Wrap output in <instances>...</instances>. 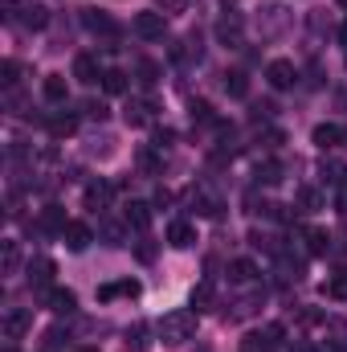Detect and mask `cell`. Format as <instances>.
<instances>
[{
    "label": "cell",
    "instance_id": "1",
    "mask_svg": "<svg viewBox=\"0 0 347 352\" xmlns=\"http://www.w3.org/2000/svg\"><path fill=\"white\" fill-rule=\"evenodd\" d=\"M192 336H196V311L176 307V311H168V316L160 320V340H164V344H188Z\"/></svg>",
    "mask_w": 347,
    "mask_h": 352
},
{
    "label": "cell",
    "instance_id": "2",
    "mask_svg": "<svg viewBox=\"0 0 347 352\" xmlns=\"http://www.w3.org/2000/svg\"><path fill=\"white\" fill-rule=\"evenodd\" d=\"M282 324H265L261 332H250L246 340H241V352H274L278 344H282Z\"/></svg>",
    "mask_w": 347,
    "mask_h": 352
},
{
    "label": "cell",
    "instance_id": "3",
    "mask_svg": "<svg viewBox=\"0 0 347 352\" xmlns=\"http://www.w3.org/2000/svg\"><path fill=\"white\" fill-rule=\"evenodd\" d=\"M294 78H298V70H294V62H286V58H274V62L265 66V82L274 90H290Z\"/></svg>",
    "mask_w": 347,
    "mask_h": 352
},
{
    "label": "cell",
    "instance_id": "4",
    "mask_svg": "<svg viewBox=\"0 0 347 352\" xmlns=\"http://www.w3.org/2000/svg\"><path fill=\"white\" fill-rule=\"evenodd\" d=\"M323 152H335V148H347V131L344 127H335V123H319L315 127V135H311Z\"/></svg>",
    "mask_w": 347,
    "mask_h": 352
},
{
    "label": "cell",
    "instance_id": "5",
    "mask_svg": "<svg viewBox=\"0 0 347 352\" xmlns=\"http://www.w3.org/2000/svg\"><path fill=\"white\" fill-rule=\"evenodd\" d=\"M29 328H33V316H29L25 307H12V311L4 316V340H8V344H12V340H21Z\"/></svg>",
    "mask_w": 347,
    "mask_h": 352
},
{
    "label": "cell",
    "instance_id": "6",
    "mask_svg": "<svg viewBox=\"0 0 347 352\" xmlns=\"http://www.w3.org/2000/svg\"><path fill=\"white\" fill-rule=\"evenodd\" d=\"M62 238H66V250H74V254H82V250H86L90 242H94V230H90L86 221H70Z\"/></svg>",
    "mask_w": 347,
    "mask_h": 352
},
{
    "label": "cell",
    "instance_id": "7",
    "mask_svg": "<svg viewBox=\"0 0 347 352\" xmlns=\"http://www.w3.org/2000/svg\"><path fill=\"white\" fill-rule=\"evenodd\" d=\"M135 33H139V37H147V41L164 37V12H156V8L139 12V16H135Z\"/></svg>",
    "mask_w": 347,
    "mask_h": 352
},
{
    "label": "cell",
    "instance_id": "8",
    "mask_svg": "<svg viewBox=\"0 0 347 352\" xmlns=\"http://www.w3.org/2000/svg\"><path fill=\"white\" fill-rule=\"evenodd\" d=\"M82 21H86V29H90V33H102V37L110 41L106 50H115V41H119V25H115V21H110L106 12H86Z\"/></svg>",
    "mask_w": 347,
    "mask_h": 352
},
{
    "label": "cell",
    "instance_id": "9",
    "mask_svg": "<svg viewBox=\"0 0 347 352\" xmlns=\"http://www.w3.org/2000/svg\"><path fill=\"white\" fill-rule=\"evenodd\" d=\"M123 119H127V127H147L152 123V102L147 98H127Z\"/></svg>",
    "mask_w": 347,
    "mask_h": 352
},
{
    "label": "cell",
    "instance_id": "10",
    "mask_svg": "<svg viewBox=\"0 0 347 352\" xmlns=\"http://www.w3.org/2000/svg\"><path fill=\"white\" fill-rule=\"evenodd\" d=\"M45 307L58 311V316H70V311L78 307V295L66 291V287H53V291H45Z\"/></svg>",
    "mask_w": 347,
    "mask_h": 352
},
{
    "label": "cell",
    "instance_id": "11",
    "mask_svg": "<svg viewBox=\"0 0 347 352\" xmlns=\"http://www.w3.org/2000/svg\"><path fill=\"white\" fill-rule=\"evenodd\" d=\"M53 274H58L53 258H37V263H29V287H33V291H45V287L53 283Z\"/></svg>",
    "mask_w": 347,
    "mask_h": 352
},
{
    "label": "cell",
    "instance_id": "12",
    "mask_svg": "<svg viewBox=\"0 0 347 352\" xmlns=\"http://www.w3.org/2000/svg\"><path fill=\"white\" fill-rule=\"evenodd\" d=\"M123 221H127L131 230H139V234H143V230L152 226V205H147V201H131V205L123 209Z\"/></svg>",
    "mask_w": 347,
    "mask_h": 352
},
{
    "label": "cell",
    "instance_id": "13",
    "mask_svg": "<svg viewBox=\"0 0 347 352\" xmlns=\"http://www.w3.org/2000/svg\"><path fill=\"white\" fill-rule=\"evenodd\" d=\"M82 197H86V209H94V213H98V209H106V201L115 197V184H106V180H90Z\"/></svg>",
    "mask_w": 347,
    "mask_h": 352
},
{
    "label": "cell",
    "instance_id": "14",
    "mask_svg": "<svg viewBox=\"0 0 347 352\" xmlns=\"http://www.w3.org/2000/svg\"><path fill=\"white\" fill-rule=\"evenodd\" d=\"M66 226H70V221H66V209H62V205H45V209H41V230H45V234H66Z\"/></svg>",
    "mask_w": 347,
    "mask_h": 352
},
{
    "label": "cell",
    "instance_id": "15",
    "mask_svg": "<svg viewBox=\"0 0 347 352\" xmlns=\"http://www.w3.org/2000/svg\"><path fill=\"white\" fill-rule=\"evenodd\" d=\"M196 242V230L188 226V221H172L168 226V246H176V250H188Z\"/></svg>",
    "mask_w": 347,
    "mask_h": 352
},
{
    "label": "cell",
    "instance_id": "16",
    "mask_svg": "<svg viewBox=\"0 0 347 352\" xmlns=\"http://www.w3.org/2000/svg\"><path fill=\"white\" fill-rule=\"evenodd\" d=\"M74 78H78V82H98V78H102L94 54H78V58H74Z\"/></svg>",
    "mask_w": 347,
    "mask_h": 352
},
{
    "label": "cell",
    "instance_id": "17",
    "mask_svg": "<svg viewBox=\"0 0 347 352\" xmlns=\"http://www.w3.org/2000/svg\"><path fill=\"white\" fill-rule=\"evenodd\" d=\"M254 278H258V266L250 263V258H233V263H229V283L246 287V283H254Z\"/></svg>",
    "mask_w": 347,
    "mask_h": 352
},
{
    "label": "cell",
    "instance_id": "18",
    "mask_svg": "<svg viewBox=\"0 0 347 352\" xmlns=\"http://www.w3.org/2000/svg\"><path fill=\"white\" fill-rule=\"evenodd\" d=\"M41 90H45V98H49V102H66V98H70V87H66V74H45V82H41Z\"/></svg>",
    "mask_w": 347,
    "mask_h": 352
},
{
    "label": "cell",
    "instance_id": "19",
    "mask_svg": "<svg viewBox=\"0 0 347 352\" xmlns=\"http://www.w3.org/2000/svg\"><path fill=\"white\" fill-rule=\"evenodd\" d=\"M217 37H221V45H241V16H225L217 25Z\"/></svg>",
    "mask_w": 347,
    "mask_h": 352
},
{
    "label": "cell",
    "instance_id": "20",
    "mask_svg": "<svg viewBox=\"0 0 347 352\" xmlns=\"http://www.w3.org/2000/svg\"><path fill=\"white\" fill-rule=\"evenodd\" d=\"M302 238H307V254H311V258H323V254L331 250V238H327V230H307Z\"/></svg>",
    "mask_w": 347,
    "mask_h": 352
},
{
    "label": "cell",
    "instance_id": "21",
    "mask_svg": "<svg viewBox=\"0 0 347 352\" xmlns=\"http://www.w3.org/2000/svg\"><path fill=\"white\" fill-rule=\"evenodd\" d=\"M298 209H302V213H319V209H323V192L311 188V184H302V188H298Z\"/></svg>",
    "mask_w": 347,
    "mask_h": 352
},
{
    "label": "cell",
    "instance_id": "22",
    "mask_svg": "<svg viewBox=\"0 0 347 352\" xmlns=\"http://www.w3.org/2000/svg\"><path fill=\"white\" fill-rule=\"evenodd\" d=\"M319 176H323V184H339V188L347 184V168L335 164V160H323V164H319Z\"/></svg>",
    "mask_w": 347,
    "mask_h": 352
},
{
    "label": "cell",
    "instance_id": "23",
    "mask_svg": "<svg viewBox=\"0 0 347 352\" xmlns=\"http://www.w3.org/2000/svg\"><path fill=\"white\" fill-rule=\"evenodd\" d=\"M0 270H4V274H16V270H21V246H16V242H4V254H0Z\"/></svg>",
    "mask_w": 347,
    "mask_h": 352
},
{
    "label": "cell",
    "instance_id": "24",
    "mask_svg": "<svg viewBox=\"0 0 347 352\" xmlns=\"http://www.w3.org/2000/svg\"><path fill=\"white\" fill-rule=\"evenodd\" d=\"M25 25L29 29H45L49 25V8L45 4H25Z\"/></svg>",
    "mask_w": 347,
    "mask_h": 352
},
{
    "label": "cell",
    "instance_id": "25",
    "mask_svg": "<svg viewBox=\"0 0 347 352\" xmlns=\"http://www.w3.org/2000/svg\"><path fill=\"white\" fill-rule=\"evenodd\" d=\"M45 123H49L53 135H74V131H78V119H74V115H49Z\"/></svg>",
    "mask_w": 347,
    "mask_h": 352
},
{
    "label": "cell",
    "instance_id": "26",
    "mask_svg": "<svg viewBox=\"0 0 347 352\" xmlns=\"http://www.w3.org/2000/svg\"><path fill=\"white\" fill-rule=\"evenodd\" d=\"M102 90L106 94H127V74L123 70H102Z\"/></svg>",
    "mask_w": 347,
    "mask_h": 352
},
{
    "label": "cell",
    "instance_id": "27",
    "mask_svg": "<svg viewBox=\"0 0 347 352\" xmlns=\"http://www.w3.org/2000/svg\"><path fill=\"white\" fill-rule=\"evenodd\" d=\"M225 90H229L233 98H246V94H250V78H246L241 70H233V74H225Z\"/></svg>",
    "mask_w": 347,
    "mask_h": 352
},
{
    "label": "cell",
    "instance_id": "28",
    "mask_svg": "<svg viewBox=\"0 0 347 352\" xmlns=\"http://www.w3.org/2000/svg\"><path fill=\"white\" fill-rule=\"evenodd\" d=\"M135 74H139V82H143V87H156V82H160V66H156V62H147V58L135 66Z\"/></svg>",
    "mask_w": 347,
    "mask_h": 352
},
{
    "label": "cell",
    "instance_id": "29",
    "mask_svg": "<svg viewBox=\"0 0 347 352\" xmlns=\"http://www.w3.org/2000/svg\"><path fill=\"white\" fill-rule=\"evenodd\" d=\"M208 303H213V278H204V283L192 291V307H196V311H204Z\"/></svg>",
    "mask_w": 347,
    "mask_h": 352
},
{
    "label": "cell",
    "instance_id": "30",
    "mask_svg": "<svg viewBox=\"0 0 347 352\" xmlns=\"http://www.w3.org/2000/svg\"><path fill=\"white\" fill-rule=\"evenodd\" d=\"M278 180H282V164H274V160L258 164V184H278Z\"/></svg>",
    "mask_w": 347,
    "mask_h": 352
},
{
    "label": "cell",
    "instance_id": "31",
    "mask_svg": "<svg viewBox=\"0 0 347 352\" xmlns=\"http://www.w3.org/2000/svg\"><path fill=\"white\" fill-rule=\"evenodd\" d=\"M323 295H327V299H347V278L335 274L331 283H323Z\"/></svg>",
    "mask_w": 347,
    "mask_h": 352
},
{
    "label": "cell",
    "instance_id": "32",
    "mask_svg": "<svg viewBox=\"0 0 347 352\" xmlns=\"http://www.w3.org/2000/svg\"><path fill=\"white\" fill-rule=\"evenodd\" d=\"M82 115L102 123V119H106V102H102V98H86V102H82Z\"/></svg>",
    "mask_w": 347,
    "mask_h": 352
},
{
    "label": "cell",
    "instance_id": "33",
    "mask_svg": "<svg viewBox=\"0 0 347 352\" xmlns=\"http://www.w3.org/2000/svg\"><path fill=\"white\" fill-rule=\"evenodd\" d=\"M0 87L4 90L16 87V62H4V66H0Z\"/></svg>",
    "mask_w": 347,
    "mask_h": 352
},
{
    "label": "cell",
    "instance_id": "34",
    "mask_svg": "<svg viewBox=\"0 0 347 352\" xmlns=\"http://www.w3.org/2000/svg\"><path fill=\"white\" fill-rule=\"evenodd\" d=\"M172 140H176V131H172V127H160V131L152 135V148H156V152H164V148H168Z\"/></svg>",
    "mask_w": 347,
    "mask_h": 352
},
{
    "label": "cell",
    "instance_id": "35",
    "mask_svg": "<svg viewBox=\"0 0 347 352\" xmlns=\"http://www.w3.org/2000/svg\"><path fill=\"white\" fill-rule=\"evenodd\" d=\"M192 123H213V107L208 102H192Z\"/></svg>",
    "mask_w": 347,
    "mask_h": 352
},
{
    "label": "cell",
    "instance_id": "36",
    "mask_svg": "<svg viewBox=\"0 0 347 352\" xmlns=\"http://www.w3.org/2000/svg\"><path fill=\"white\" fill-rule=\"evenodd\" d=\"M102 238H106V246H123V230H119L115 221H106V226H102Z\"/></svg>",
    "mask_w": 347,
    "mask_h": 352
},
{
    "label": "cell",
    "instance_id": "37",
    "mask_svg": "<svg viewBox=\"0 0 347 352\" xmlns=\"http://www.w3.org/2000/svg\"><path fill=\"white\" fill-rule=\"evenodd\" d=\"M139 291H143V287H139L135 278H119V295H127V299H135Z\"/></svg>",
    "mask_w": 347,
    "mask_h": 352
},
{
    "label": "cell",
    "instance_id": "38",
    "mask_svg": "<svg viewBox=\"0 0 347 352\" xmlns=\"http://www.w3.org/2000/svg\"><path fill=\"white\" fill-rule=\"evenodd\" d=\"M115 295H119V283H102V287H98V299H102V303H110Z\"/></svg>",
    "mask_w": 347,
    "mask_h": 352
},
{
    "label": "cell",
    "instance_id": "39",
    "mask_svg": "<svg viewBox=\"0 0 347 352\" xmlns=\"http://www.w3.org/2000/svg\"><path fill=\"white\" fill-rule=\"evenodd\" d=\"M315 352H347V349H344V344H335V340H323Z\"/></svg>",
    "mask_w": 347,
    "mask_h": 352
},
{
    "label": "cell",
    "instance_id": "40",
    "mask_svg": "<svg viewBox=\"0 0 347 352\" xmlns=\"http://www.w3.org/2000/svg\"><path fill=\"white\" fill-rule=\"evenodd\" d=\"M339 213L347 217V184H344V192H339Z\"/></svg>",
    "mask_w": 347,
    "mask_h": 352
},
{
    "label": "cell",
    "instance_id": "41",
    "mask_svg": "<svg viewBox=\"0 0 347 352\" xmlns=\"http://www.w3.org/2000/svg\"><path fill=\"white\" fill-rule=\"evenodd\" d=\"M339 41H344V50H347V21H344V29H339Z\"/></svg>",
    "mask_w": 347,
    "mask_h": 352
},
{
    "label": "cell",
    "instance_id": "42",
    "mask_svg": "<svg viewBox=\"0 0 347 352\" xmlns=\"http://www.w3.org/2000/svg\"><path fill=\"white\" fill-rule=\"evenodd\" d=\"M4 352H16V349H12V344H8V349H4Z\"/></svg>",
    "mask_w": 347,
    "mask_h": 352
},
{
    "label": "cell",
    "instance_id": "43",
    "mask_svg": "<svg viewBox=\"0 0 347 352\" xmlns=\"http://www.w3.org/2000/svg\"><path fill=\"white\" fill-rule=\"evenodd\" d=\"M339 4H344V8H347V0H339Z\"/></svg>",
    "mask_w": 347,
    "mask_h": 352
}]
</instances>
